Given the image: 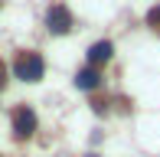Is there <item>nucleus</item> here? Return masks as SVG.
Masks as SVG:
<instances>
[{"label": "nucleus", "instance_id": "nucleus-2", "mask_svg": "<svg viewBox=\"0 0 160 157\" xmlns=\"http://www.w3.org/2000/svg\"><path fill=\"white\" fill-rule=\"evenodd\" d=\"M46 30L52 33V36H65V33L72 30V13H69V7H62V3H52V7H49V13H46Z\"/></svg>", "mask_w": 160, "mask_h": 157}, {"label": "nucleus", "instance_id": "nucleus-4", "mask_svg": "<svg viewBox=\"0 0 160 157\" xmlns=\"http://www.w3.org/2000/svg\"><path fill=\"white\" fill-rule=\"evenodd\" d=\"M98 82H101V75H98V69H95V66H88V69H78V72H75V89H82V92L98 89Z\"/></svg>", "mask_w": 160, "mask_h": 157}, {"label": "nucleus", "instance_id": "nucleus-5", "mask_svg": "<svg viewBox=\"0 0 160 157\" xmlns=\"http://www.w3.org/2000/svg\"><path fill=\"white\" fill-rule=\"evenodd\" d=\"M111 56H114V46L108 39H101V43H95V46L88 49V62L92 66H101V62H108Z\"/></svg>", "mask_w": 160, "mask_h": 157}, {"label": "nucleus", "instance_id": "nucleus-1", "mask_svg": "<svg viewBox=\"0 0 160 157\" xmlns=\"http://www.w3.org/2000/svg\"><path fill=\"white\" fill-rule=\"evenodd\" d=\"M13 72H17V78H23V82H39L42 72H46V62H42L39 53H20L17 62H13Z\"/></svg>", "mask_w": 160, "mask_h": 157}, {"label": "nucleus", "instance_id": "nucleus-6", "mask_svg": "<svg viewBox=\"0 0 160 157\" xmlns=\"http://www.w3.org/2000/svg\"><path fill=\"white\" fill-rule=\"evenodd\" d=\"M147 26H160V7H150L147 10Z\"/></svg>", "mask_w": 160, "mask_h": 157}, {"label": "nucleus", "instance_id": "nucleus-8", "mask_svg": "<svg viewBox=\"0 0 160 157\" xmlns=\"http://www.w3.org/2000/svg\"><path fill=\"white\" fill-rule=\"evenodd\" d=\"M88 157H95V154H88Z\"/></svg>", "mask_w": 160, "mask_h": 157}, {"label": "nucleus", "instance_id": "nucleus-3", "mask_svg": "<svg viewBox=\"0 0 160 157\" xmlns=\"http://www.w3.org/2000/svg\"><path fill=\"white\" fill-rule=\"evenodd\" d=\"M33 131H36V111L26 108V105H20V108L13 111V134L23 141V138H33Z\"/></svg>", "mask_w": 160, "mask_h": 157}, {"label": "nucleus", "instance_id": "nucleus-7", "mask_svg": "<svg viewBox=\"0 0 160 157\" xmlns=\"http://www.w3.org/2000/svg\"><path fill=\"white\" fill-rule=\"evenodd\" d=\"M7 85V69H3V62H0V89Z\"/></svg>", "mask_w": 160, "mask_h": 157}]
</instances>
